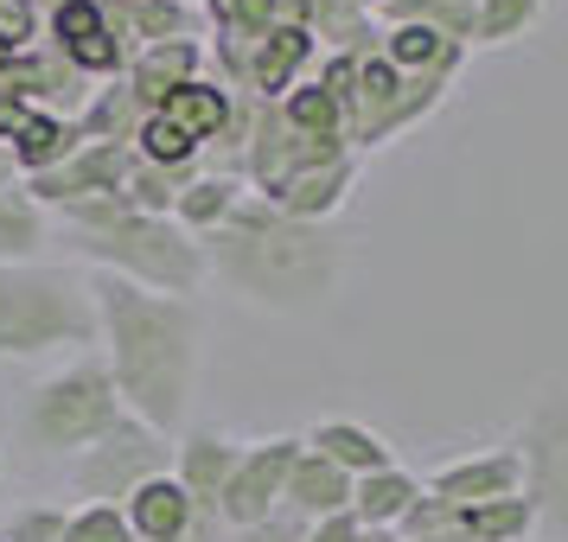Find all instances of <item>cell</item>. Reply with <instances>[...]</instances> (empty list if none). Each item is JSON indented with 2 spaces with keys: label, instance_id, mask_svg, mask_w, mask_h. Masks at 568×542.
I'll use <instances>...</instances> for the list:
<instances>
[{
  "label": "cell",
  "instance_id": "6da1fadb",
  "mask_svg": "<svg viewBox=\"0 0 568 542\" xmlns=\"http://www.w3.org/2000/svg\"><path fill=\"white\" fill-rule=\"evenodd\" d=\"M90 307L97 333L109 338V384L122 396L129 421L173 434L192 409V377H199V307L180 294H148L122 275H90Z\"/></svg>",
  "mask_w": 568,
  "mask_h": 542
},
{
  "label": "cell",
  "instance_id": "7a4b0ae2",
  "mask_svg": "<svg viewBox=\"0 0 568 542\" xmlns=\"http://www.w3.org/2000/svg\"><path fill=\"white\" fill-rule=\"evenodd\" d=\"M205 268L224 275L256 307L307 313L320 300H333L345 249H338V236L326 224H301V217H282L275 205L236 198V211L205 243Z\"/></svg>",
  "mask_w": 568,
  "mask_h": 542
},
{
  "label": "cell",
  "instance_id": "3957f363",
  "mask_svg": "<svg viewBox=\"0 0 568 542\" xmlns=\"http://www.w3.org/2000/svg\"><path fill=\"white\" fill-rule=\"evenodd\" d=\"M64 236L71 249L90 262H103V275H122V282L148 287V294H192L205 282V243L185 236L180 224L166 217H148V211H129V198H83V205H64Z\"/></svg>",
  "mask_w": 568,
  "mask_h": 542
},
{
  "label": "cell",
  "instance_id": "277c9868",
  "mask_svg": "<svg viewBox=\"0 0 568 542\" xmlns=\"http://www.w3.org/2000/svg\"><path fill=\"white\" fill-rule=\"evenodd\" d=\"M97 307L90 287L71 282L64 268H32V262H0V358H32L52 345H90Z\"/></svg>",
  "mask_w": 568,
  "mask_h": 542
},
{
  "label": "cell",
  "instance_id": "5b68a950",
  "mask_svg": "<svg viewBox=\"0 0 568 542\" xmlns=\"http://www.w3.org/2000/svg\"><path fill=\"white\" fill-rule=\"evenodd\" d=\"M122 421H129V409H122V396H115L103 364H71L64 377H45L27 396L20 434L39 453H83L103 434H115Z\"/></svg>",
  "mask_w": 568,
  "mask_h": 542
},
{
  "label": "cell",
  "instance_id": "8992f818",
  "mask_svg": "<svg viewBox=\"0 0 568 542\" xmlns=\"http://www.w3.org/2000/svg\"><path fill=\"white\" fill-rule=\"evenodd\" d=\"M517 466H524V498L530 511L568 536V384H542L524 434H517Z\"/></svg>",
  "mask_w": 568,
  "mask_h": 542
},
{
  "label": "cell",
  "instance_id": "52a82bcc",
  "mask_svg": "<svg viewBox=\"0 0 568 542\" xmlns=\"http://www.w3.org/2000/svg\"><path fill=\"white\" fill-rule=\"evenodd\" d=\"M173 466L166 453V440L154 428H141V421H122L115 434H103L97 447H83L78 460H71V485L90 498V504H115V498H129L134 485H148Z\"/></svg>",
  "mask_w": 568,
  "mask_h": 542
},
{
  "label": "cell",
  "instance_id": "ba28073f",
  "mask_svg": "<svg viewBox=\"0 0 568 542\" xmlns=\"http://www.w3.org/2000/svg\"><path fill=\"white\" fill-rule=\"evenodd\" d=\"M294 460H301V440L243 447V453H236L231 485H224V498H217V511L231 517L236 530H243V523H262V517L282 504V485H287V472H294Z\"/></svg>",
  "mask_w": 568,
  "mask_h": 542
},
{
  "label": "cell",
  "instance_id": "9c48e42d",
  "mask_svg": "<svg viewBox=\"0 0 568 542\" xmlns=\"http://www.w3.org/2000/svg\"><path fill=\"white\" fill-rule=\"evenodd\" d=\"M428 491H435L440 504H454V511H466V504H491V498H517V491H524L517 447H498V453H479V460L440 466L435 479H428Z\"/></svg>",
  "mask_w": 568,
  "mask_h": 542
},
{
  "label": "cell",
  "instance_id": "30bf717a",
  "mask_svg": "<svg viewBox=\"0 0 568 542\" xmlns=\"http://www.w3.org/2000/svg\"><path fill=\"white\" fill-rule=\"evenodd\" d=\"M122 504H129L122 523H129L134 542H180V536H192V523L205 517L192 498H185V485L173 479V472H160V479H148V485H134Z\"/></svg>",
  "mask_w": 568,
  "mask_h": 542
},
{
  "label": "cell",
  "instance_id": "8fae6325",
  "mask_svg": "<svg viewBox=\"0 0 568 542\" xmlns=\"http://www.w3.org/2000/svg\"><path fill=\"white\" fill-rule=\"evenodd\" d=\"M236 440L224 434H211V428H199V434H185L180 447V466H173V479L185 485V498L199 504V511H217V498H224V485H231V472H236Z\"/></svg>",
  "mask_w": 568,
  "mask_h": 542
},
{
  "label": "cell",
  "instance_id": "7c38bea8",
  "mask_svg": "<svg viewBox=\"0 0 568 542\" xmlns=\"http://www.w3.org/2000/svg\"><path fill=\"white\" fill-rule=\"evenodd\" d=\"M282 504L301 517V523L338 517V511H352V479H345L338 466H326L320 453H307V440H301V460H294V472H287Z\"/></svg>",
  "mask_w": 568,
  "mask_h": 542
},
{
  "label": "cell",
  "instance_id": "4fadbf2b",
  "mask_svg": "<svg viewBox=\"0 0 568 542\" xmlns=\"http://www.w3.org/2000/svg\"><path fill=\"white\" fill-rule=\"evenodd\" d=\"M307 453H320L326 466H338L345 479H364V472H384V466H396L389 440L371 434V428H358V421H320V428L307 434Z\"/></svg>",
  "mask_w": 568,
  "mask_h": 542
},
{
  "label": "cell",
  "instance_id": "5bb4252c",
  "mask_svg": "<svg viewBox=\"0 0 568 542\" xmlns=\"http://www.w3.org/2000/svg\"><path fill=\"white\" fill-rule=\"evenodd\" d=\"M415 498H422V485H415L403 466H384V472L352 479V517H358L364 530H389V523H403Z\"/></svg>",
  "mask_w": 568,
  "mask_h": 542
},
{
  "label": "cell",
  "instance_id": "9a60e30c",
  "mask_svg": "<svg viewBox=\"0 0 568 542\" xmlns=\"http://www.w3.org/2000/svg\"><path fill=\"white\" fill-rule=\"evenodd\" d=\"M154 115L166 122V129H180L185 141H199V147H205L211 134L231 122V96H224V90H211V83H180V90H166V96H160Z\"/></svg>",
  "mask_w": 568,
  "mask_h": 542
},
{
  "label": "cell",
  "instance_id": "2e32d148",
  "mask_svg": "<svg viewBox=\"0 0 568 542\" xmlns=\"http://www.w3.org/2000/svg\"><path fill=\"white\" fill-rule=\"evenodd\" d=\"M7 154H13V166H32V180H39V173H52L78 154V129H64L58 115H27L20 134L7 141Z\"/></svg>",
  "mask_w": 568,
  "mask_h": 542
},
{
  "label": "cell",
  "instance_id": "e0dca14e",
  "mask_svg": "<svg viewBox=\"0 0 568 542\" xmlns=\"http://www.w3.org/2000/svg\"><path fill=\"white\" fill-rule=\"evenodd\" d=\"M58 32H64V52L78 58L83 71H115V64H122V45H109L103 13H97L90 0H71V7L58 13Z\"/></svg>",
  "mask_w": 568,
  "mask_h": 542
},
{
  "label": "cell",
  "instance_id": "ac0fdd59",
  "mask_svg": "<svg viewBox=\"0 0 568 542\" xmlns=\"http://www.w3.org/2000/svg\"><path fill=\"white\" fill-rule=\"evenodd\" d=\"M530 498L517 491V498H491V504H466L460 511V542H524L530 536Z\"/></svg>",
  "mask_w": 568,
  "mask_h": 542
},
{
  "label": "cell",
  "instance_id": "d6986e66",
  "mask_svg": "<svg viewBox=\"0 0 568 542\" xmlns=\"http://www.w3.org/2000/svg\"><path fill=\"white\" fill-rule=\"evenodd\" d=\"M236 211V180H192L185 192H173V224H180L185 236H211L224 217Z\"/></svg>",
  "mask_w": 568,
  "mask_h": 542
},
{
  "label": "cell",
  "instance_id": "ffe728a7",
  "mask_svg": "<svg viewBox=\"0 0 568 542\" xmlns=\"http://www.w3.org/2000/svg\"><path fill=\"white\" fill-rule=\"evenodd\" d=\"M45 243V205L32 192H0V262H32Z\"/></svg>",
  "mask_w": 568,
  "mask_h": 542
},
{
  "label": "cell",
  "instance_id": "44dd1931",
  "mask_svg": "<svg viewBox=\"0 0 568 542\" xmlns=\"http://www.w3.org/2000/svg\"><path fill=\"white\" fill-rule=\"evenodd\" d=\"M192 64H199V45H166V39H154L141 52V64H134V96L141 103H160L166 90L192 83Z\"/></svg>",
  "mask_w": 568,
  "mask_h": 542
},
{
  "label": "cell",
  "instance_id": "7402d4cb",
  "mask_svg": "<svg viewBox=\"0 0 568 542\" xmlns=\"http://www.w3.org/2000/svg\"><path fill=\"white\" fill-rule=\"evenodd\" d=\"M389 71H415V64H454V39L428 20H409V27L389 32Z\"/></svg>",
  "mask_w": 568,
  "mask_h": 542
},
{
  "label": "cell",
  "instance_id": "603a6c76",
  "mask_svg": "<svg viewBox=\"0 0 568 542\" xmlns=\"http://www.w3.org/2000/svg\"><path fill=\"white\" fill-rule=\"evenodd\" d=\"M537 13H542V0H479V7H473V27H479L486 45H505V39L524 32Z\"/></svg>",
  "mask_w": 568,
  "mask_h": 542
},
{
  "label": "cell",
  "instance_id": "cb8c5ba5",
  "mask_svg": "<svg viewBox=\"0 0 568 542\" xmlns=\"http://www.w3.org/2000/svg\"><path fill=\"white\" fill-rule=\"evenodd\" d=\"M64 542H134V536H129V523H122L115 504H83L64 523Z\"/></svg>",
  "mask_w": 568,
  "mask_h": 542
},
{
  "label": "cell",
  "instance_id": "d4e9b609",
  "mask_svg": "<svg viewBox=\"0 0 568 542\" xmlns=\"http://www.w3.org/2000/svg\"><path fill=\"white\" fill-rule=\"evenodd\" d=\"M287 122L320 129V141H333V134L345 129V109L333 103V90H301V96H287Z\"/></svg>",
  "mask_w": 568,
  "mask_h": 542
},
{
  "label": "cell",
  "instance_id": "484cf974",
  "mask_svg": "<svg viewBox=\"0 0 568 542\" xmlns=\"http://www.w3.org/2000/svg\"><path fill=\"white\" fill-rule=\"evenodd\" d=\"M64 523L71 517L58 511V504H27V511H13V523H7L0 542H64Z\"/></svg>",
  "mask_w": 568,
  "mask_h": 542
},
{
  "label": "cell",
  "instance_id": "4316f807",
  "mask_svg": "<svg viewBox=\"0 0 568 542\" xmlns=\"http://www.w3.org/2000/svg\"><path fill=\"white\" fill-rule=\"evenodd\" d=\"M301 536H307V523L294 511H268L262 523H243L236 530V542H301Z\"/></svg>",
  "mask_w": 568,
  "mask_h": 542
},
{
  "label": "cell",
  "instance_id": "83f0119b",
  "mask_svg": "<svg viewBox=\"0 0 568 542\" xmlns=\"http://www.w3.org/2000/svg\"><path fill=\"white\" fill-rule=\"evenodd\" d=\"M352 536H358V517L338 511V517H320V523H313L301 542H352Z\"/></svg>",
  "mask_w": 568,
  "mask_h": 542
},
{
  "label": "cell",
  "instance_id": "f1b7e54d",
  "mask_svg": "<svg viewBox=\"0 0 568 542\" xmlns=\"http://www.w3.org/2000/svg\"><path fill=\"white\" fill-rule=\"evenodd\" d=\"M13 173H20V166H13V154H7V147H0V192H13Z\"/></svg>",
  "mask_w": 568,
  "mask_h": 542
},
{
  "label": "cell",
  "instance_id": "f546056e",
  "mask_svg": "<svg viewBox=\"0 0 568 542\" xmlns=\"http://www.w3.org/2000/svg\"><path fill=\"white\" fill-rule=\"evenodd\" d=\"M352 542H396V536H389V530H364V523H358V536H352Z\"/></svg>",
  "mask_w": 568,
  "mask_h": 542
},
{
  "label": "cell",
  "instance_id": "4dcf8cb0",
  "mask_svg": "<svg viewBox=\"0 0 568 542\" xmlns=\"http://www.w3.org/2000/svg\"><path fill=\"white\" fill-rule=\"evenodd\" d=\"M180 542H205V530H199V523H192V536H180Z\"/></svg>",
  "mask_w": 568,
  "mask_h": 542
},
{
  "label": "cell",
  "instance_id": "1f68e13d",
  "mask_svg": "<svg viewBox=\"0 0 568 542\" xmlns=\"http://www.w3.org/2000/svg\"><path fill=\"white\" fill-rule=\"evenodd\" d=\"M358 7H371V0H358Z\"/></svg>",
  "mask_w": 568,
  "mask_h": 542
},
{
  "label": "cell",
  "instance_id": "d6a6232c",
  "mask_svg": "<svg viewBox=\"0 0 568 542\" xmlns=\"http://www.w3.org/2000/svg\"><path fill=\"white\" fill-rule=\"evenodd\" d=\"M0 498H7V491H0Z\"/></svg>",
  "mask_w": 568,
  "mask_h": 542
}]
</instances>
